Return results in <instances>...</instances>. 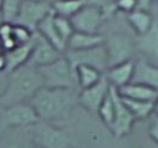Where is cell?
Returning <instances> with one entry per match:
<instances>
[{"mask_svg": "<svg viewBox=\"0 0 158 148\" xmlns=\"http://www.w3.org/2000/svg\"><path fill=\"white\" fill-rule=\"evenodd\" d=\"M7 81H9V73L2 72L0 73V99L4 96L6 87H7Z\"/></svg>", "mask_w": 158, "mask_h": 148, "instance_id": "cell-13", "label": "cell"}, {"mask_svg": "<svg viewBox=\"0 0 158 148\" xmlns=\"http://www.w3.org/2000/svg\"><path fill=\"white\" fill-rule=\"evenodd\" d=\"M29 133L37 148H69L72 146L69 131L53 123L39 121L29 127Z\"/></svg>", "mask_w": 158, "mask_h": 148, "instance_id": "cell-4", "label": "cell"}, {"mask_svg": "<svg viewBox=\"0 0 158 148\" xmlns=\"http://www.w3.org/2000/svg\"><path fill=\"white\" fill-rule=\"evenodd\" d=\"M23 0H1L0 10L2 12V17L5 23H13L19 10Z\"/></svg>", "mask_w": 158, "mask_h": 148, "instance_id": "cell-10", "label": "cell"}, {"mask_svg": "<svg viewBox=\"0 0 158 148\" xmlns=\"http://www.w3.org/2000/svg\"><path fill=\"white\" fill-rule=\"evenodd\" d=\"M4 23H5V20H4V17H2V12L0 10V26H1Z\"/></svg>", "mask_w": 158, "mask_h": 148, "instance_id": "cell-16", "label": "cell"}, {"mask_svg": "<svg viewBox=\"0 0 158 148\" xmlns=\"http://www.w3.org/2000/svg\"><path fill=\"white\" fill-rule=\"evenodd\" d=\"M4 54H5V51H4V49H2V47L0 46V56H1V55H4Z\"/></svg>", "mask_w": 158, "mask_h": 148, "instance_id": "cell-17", "label": "cell"}, {"mask_svg": "<svg viewBox=\"0 0 158 148\" xmlns=\"http://www.w3.org/2000/svg\"><path fill=\"white\" fill-rule=\"evenodd\" d=\"M43 86V79L37 68L24 65L15 69L9 73L7 87L0 99V109L25 103V100H30Z\"/></svg>", "mask_w": 158, "mask_h": 148, "instance_id": "cell-2", "label": "cell"}, {"mask_svg": "<svg viewBox=\"0 0 158 148\" xmlns=\"http://www.w3.org/2000/svg\"><path fill=\"white\" fill-rule=\"evenodd\" d=\"M39 121L37 114L28 102L0 109V131L29 128Z\"/></svg>", "mask_w": 158, "mask_h": 148, "instance_id": "cell-5", "label": "cell"}, {"mask_svg": "<svg viewBox=\"0 0 158 148\" xmlns=\"http://www.w3.org/2000/svg\"><path fill=\"white\" fill-rule=\"evenodd\" d=\"M78 93L73 89H52L43 86L30 99L29 103L40 121L58 123L66 121L78 104Z\"/></svg>", "mask_w": 158, "mask_h": 148, "instance_id": "cell-1", "label": "cell"}, {"mask_svg": "<svg viewBox=\"0 0 158 148\" xmlns=\"http://www.w3.org/2000/svg\"><path fill=\"white\" fill-rule=\"evenodd\" d=\"M64 54H65V51H61L56 47H54L50 42H48L42 35H40L36 31L34 47H32L27 65L32 66L35 68H39V67L48 65V63H52L53 61L58 60Z\"/></svg>", "mask_w": 158, "mask_h": 148, "instance_id": "cell-7", "label": "cell"}, {"mask_svg": "<svg viewBox=\"0 0 158 148\" xmlns=\"http://www.w3.org/2000/svg\"><path fill=\"white\" fill-rule=\"evenodd\" d=\"M34 34H35V32L30 31V30L27 29L25 26H22V25L13 24V23H12V36H13V40H15L17 46L28 43L29 41H31Z\"/></svg>", "mask_w": 158, "mask_h": 148, "instance_id": "cell-12", "label": "cell"}, {"mask_svg": "<svg viewBox=\"0 0 158 148\" xmlns=\"http://www.w3.org/2000/svg\"><path fill=\"white\" fill-rule=\"evenodd\" d=\"M0 46L4 51H9L17 47L12 36V23H4L0 26Z\"/></svg>", "mask_w": 158, "mask_h": 148, "instance_id": "cell-11", "label": "cell"}, {"mask_svg": "<svg viewBox=\"0 0 158 148\" xmlns=\"http://www.w3.org/2000/svg\"><path fill=\"white\" fill-rule=\"evenodd\" d=\"M1 133L0 148H37L30 136L29 128L9 129Z\"/></svg>", "mask_w": 158, "mask_h": 148, "instance_id": "cell-8", "label": "cell"}, {"mask_svg": "<svg viewBox=\"0 0 158 148\" xmlns=\"http://www.w3.org/2000/svg\"><path fill=\"white\" fill-rule=\"evenodd\" d=\"M34 41H35V34H34L31 41H29L28 43L17 46L13 49L5 51L6 73H11L15 69L19 68V67L28 63V60H29L31 50H32V47H34Z\"/></svg>", "mask_w": 158, "mask_h": 148, "instance_id": "cell-9", "label": "cell"}, {"mask_svg": "<svg viewBox=\"0 0 158 148\" xmlns=\"http://www.w3.org/2000/svg\"><path fill=\"white\" fill-rule=\"evenodd\" d=\"M6 72V59H5V54L0 56V73Z\"/></svg>", "mask_w": 158, "mask_h": 148, "instance_id": "cell-15", "label": "cell"}, {"mask_svg": "<svg viewBox=\"0 0 158 148\" xmlns=\"http://www.w3.org/2000/svg\"><path fill=\"white\" fill-rule=\"evenodd\" d=\"M0 4H1V0H0Z\"/></svg>", "mask_w": 158, "mask_h": 148, "instance_id": "cell-18", "label": "cell"}, {"mask_svg": "<svg viewBox=\"0 0 158 148\" xmlns=\"http://www.w3.org/2000/svg\"><path fill=\"white\" fill-rule=\"evenodd\" d=\"M150 136L158 143V119L150 127Z\"/></svg>", "mask_w": 158, "mask_h": 148, "instance_id": "cell-14", "label": "cell"}, {"mask_svg": "<svg viewBox=\"0 0 158 148\" xmlns=\"http://www.w3.org/2000/svg\"><path fill=\"white\" fill-rule=\"evenodd\" d=\"M66 53V51H65ZM46 87L52 89H79L76 69L72 67L66 54L46 66L39 67Z\"/></svg>", "mask_w": 158, "mask_h": 148, "instance_id": "cell-3", "label": "cell"}, {"mask_svg": "<svg viewBox=\"0 0 158 148\" xmlns=\"http://www.w3.org/2000/svg\"><path fill=\"white\" fill-rule=\"evenodd\" d=\"M50 0H23L13 24L25 26L35 32L42 19L52 12Z\"/></svg>", "mask_w": 158, "mask_h": 148, "instance_id": "cell-6", "label": "cell"}]
</instances>
